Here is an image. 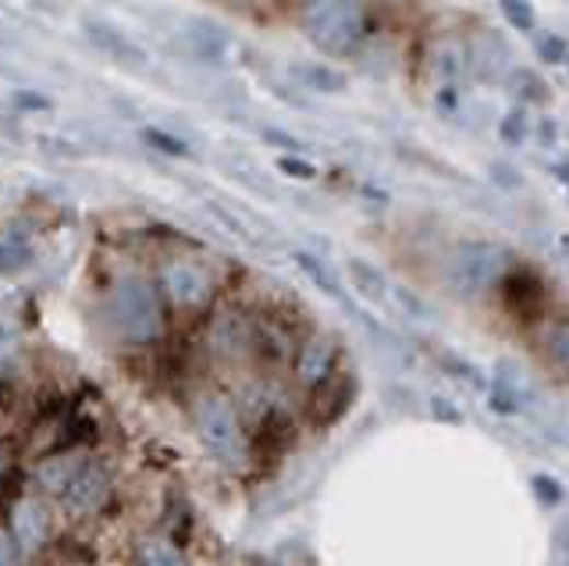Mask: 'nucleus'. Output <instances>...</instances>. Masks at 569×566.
<instances>
[{
    "mask_svg": "<svg viewBox=\"0 0 569 566\" xmlns=\"http://www.w3.org/2000/svg\"><path fill=\"white\" fill-rule=\"evenodd\" d=\"M509 274V253L499 242H463L445 264V282L452 296L477 299Z\"/></svg>",
    "mask_w": 569,
    "mask_h": 566,
    "instance_id": "f257e3e1",
    "label": "nucleus"
},
{
    "mask_svg": "<svg viewBox=\"0 0 569 566\" xmlns=\"http://www.w3.org/2000/svg\"><path fill=\"white\" fill-rule=\"evenodd\" d=\"M303 29L320 50L349 54L363 36L360 0H306Z\"/></svg>",
    "mask_w": 569,
    "mask_h": 566,
    "instance_id": "f03ea898",
    "label": "nucleus"
},
{
    "mask_svg": "<svg viewBox=\"0 0 569 566\" xmlns=\"http://www.w3.org/2000/svg\"><path fill=\"white\" fill-rule=\"evenodd\" d=\"M111 317L114 325L125 339L133 342H153L160 331H164V314H160V299H157V288L128 274L111 293Z\"/></svg>",
    "mask_w": 569,
    "mask_h": 566,
    "instance_id": "7ed1b4c3",
    "label": "nucleus"
},
{
    "mask_svg": "<svg viewBox=\"0 0 569 566\" xmlns=\"http://www.w3.org/2000/svg\"><path fill=\"white\" fill-rule=\"evenodd\" d=\"M196 428H200V439L210 453L228 463V467H242L250 449H246V431H242V420L236 414L231 399L217 396V392H207V396L196 399Z\"/></svg>",
    "mask_w": 569,
    "mask_h": 566,
    "instance_id": "20e7f679",
    "label": "nucleus"
},
{
    "mask_svg": "<svg viewBox=\"0 0 569 566\" xmlns=\"http://www.w3.org/2000/svg\"><path fill=\"white\" fill-rule=\"evenodd\" d=\"M210 274L193 260H174L164 268V293L185 310H196L210 299Z\"/></svg>",
    "mask_w": 569,
    "mask_h": 566,
    "instance_id": "39448f33",
    "label": "nucleus"
},
{
    "mask_svg": "<svg viewBox=\"0 0 569 566\" xmlns=\"http://www.w3.org/2000/svg\"><path fill=\"white\" fill-rule=\"evenodd\" d=\"M253 321L242 310H221L210 325V350L221 360H242L253 350Z\"/></svg>",
    "mask_w": 569,
    "mask_h": 566,
    "instance_id": "423d86ee",
    "label": "nucleus"
},
{
    "mask_svg": "<svg viewBox=\"0 0 569 566\" xmlns=\"http://www.w3.org/2000/svg\"><path fill=\"white\" fill-rule=\"evenodd\" d=\"M356 396V382H353V374H345V371H334L328 374L325 382L314 385V399H310V420L317 428H328L334 424L345 410H349V403H353Z\"/></svg>",
    "mask_w": 569,
    "mask_h": 566,
    "instance_id": "0eeeda50",
    "label": "nucleus"
},
{
    "mask_svg": "<svg viewBox=\"0 0 569 566\" xmlns=\"http://www.w3.org/2000/svg\"><path fill=\"white\" fill-rule=\"evenodd\" d=\"M11 534L22 545V553L47 545L50 539V510L39 499H19L11 506Z\"/></svg>",
    "mask_w": 569,
    "mask_h": 566,
    "instance_id": "6e6552de",
    "label": "nucleus"
},
{
    "mask_svg": "<svg viewBox=\"0 0 569 566\" xmlns=\"http://www.w3.org/2000/svg\"><path fill=\"white\" fill-rule=\"evenodd\" d=\"M107 496H111V477L90 463V467L76 477V485L61 496V502L71 517H86V513H96L100 506L107 502Z\"/></svg>",
    "mask_w": 569,
    "mask_h": 566,
    "instance_id": "1a4fd4ad",
    "label": "nucleus"
},
{
    "mask_svg": "<svg viewBox=\"0 0 569 566\" xmlns=\"http://www.w3.org/2000/svg\"><path fill=\"white\" fill-rule=\"evenodd\" d=\"M288 445H292V420L278 410V406H271V410L260 414V420L253 424L246 449H253L260 460H274V456H282Z\"/></svg>",
    "mask_w": 569,
    "mask_h": 566,
    "instance_id": "9d476101",
    "label": "nucleus"
},
{
    "mask_svg": "<svg viewBox=\"0 0 569 566\" xmlns=\"http://www.w3.org/2000/svg\"><path fill=\"white\" fill-rule=\"evenodd\" d=\"M334 356H339V346L328 336H317L310 339L299 350V360H296V377L303 385H320L328 374H334Z\"/></svg>",
    "mask_w": 569,
    "mask_h": 566,
    "instance_id": "9b49d317",
    "label": "nucleus"
},
{
    "mask_svg": "<svg viewBox=\"0 0 569 566\" xmlns=\"http://www.w3.org/2000/svg\"><path fill=\"white\" fill-rule=\"evenodd\" d=\"M537 353H542L551 367L569 377V317H542L534 331Z\"/></svg>",
    "mask_w": 569,
    "mask_h": 566,
    "instance_id": "f8f14e48",
    "label": "nucleus"
},
{
    "mask_svg": "<svg viewBox=\"0 0 569 566\" xmlns=\"http://www.w3.org/2000/svg\"><path fill=\"white\" fill-rule=\"evenodd\" d=\"M90 467L82 453H61V456H47L39 463V485L50 491V496H65V491L76 485V477Z\"/></svg>",
    "mask_w": 569,
    "mask_h": 566,
    "instance_id": "ddd939ff",
    "label": "nucleus"
},
{
    "mask_svg": "<svg viewBox=\"0 0 569 566\" xmlns=\"http://www.w3.org/2000/svg\"><path fill=\"white\" fill-rule=\"evenodd\" d=\"M139 563L143 566H189L185 553L164 534H150L139 542Z\"/></svg>",
    "mask_w": 569,
    "mask_h": 566,
    "instance_id": "4468645a",
    "label": "nucleus"
},
{
    "mask_svg": "<svg viewBox=\"0 0 569 566\" xmlns=\"http://www.w3.org/2000/svg\"><path fill=\"white\" fill-rule=\"evenodd\" d=\"M542 299H545V288L534 274H516V279H509V307L516 314H534L542 307Z\"/></svg>",
    "mask_w": 569,
    "mask_h": 566,
    "instance_id": "2eb2a0df",
    "label": "nucleus"
},
{
    "mask_svg": "<svg viewBox=\"0 0 569 566\" xmlns=\"http://www.w3.org/2000/svg\"><path fill=\"white\" fill-rule=\"evenodd\" d=\"M296 76L303 79V86H310L317 93H342L345 90V76H339L334 68L325 65H296Z\"/></svg>",
    "mask_w": 569,
    "mask_h": 566,
    "instance_id": "dca6fc26",
    "label": "nucleus"
},
{
    "mask_svg": "<svg viewBox=\"0 0 569 566\" xmlns=\"http://www.w3.org/2000/svg\"><path fill=\"white\" fill-rule=\"evenodd\" d=\"M349 279H353V285H356L367 299H385L388 282H385V274L377 271V268L363 264V260H349Z\"/></svg>",
    "mask_w": 569,
    "mask_h": 566,
    "instance_id": "f3484780",
    "label": "nucleus"
},
{
    "mask_svg": "<svg viewBox=\"0 0 569 566\" xmlns=\"http://www.w3.org/2000/svg\"><path fill=\"white\" fill-rule=\"evenodd\" d=\"M33 264V246L22 239H0V274H19Z\"/></svg>",
    "mask_w": 569,
    "mask_h": 566,
    "instance_id": "a211bd4d",
    "label": "nucleus"
},
{
    "mask_svg": "<svg viewBox=\"0 0 569 566\" xmlns=\"http://www.w3.org/2000/svg\"><path fill=\"white\" fill-rule=\"evenodd\" d=\"M509 82H513V93H516V97L531 100V104H548V97H551L548 86H545L542 79H537L531 68H516L513 79H509Z\"/></svg>",
    "mask_w": 569,
    "mask_h": 566,
    "instance_id": "6ab92c4d",
    "label": "nucleus"
},
{
    "mask_svg": "<svg viewBox=\"0 0 569 566\" xmlns=\"http://www.w3.org/2000/svg\"><path fill=\"white\" fill-rule=\"evenodd\" d=\"M527 133H531V118L523 107H513L499 125V136H502V143H509V147H520V143L527 139Z\"/></svg>",
    "mask_w": 569,
    "mask_h": 566,
    "instance_id": "aec40b11",
    "label": "nucleus"
},
{
    "mask_svg": "<svg viewBox=\"0 0 569 566\" xmlns=\"http://www.w3.org/2000/svg\"><path fill=\"white\" fill-rule=\"evenodd\" d=\"M502 14L509 25H516L520 33H531V29L537 25V11L531 0H502Z\"/></svg>",
    "mask_w": 569,
    "mask_h": 566,
    "instance_id": "412c9836",
    "label": "nucleus"
},
{
    "mask_svg": "<svg viewBox=\"0 0 569 566\" xmlns=\"http://www.w3.org/2000/svg\"><path fill=\"white\" fill-rule=\"evenodd\" d=\"M296 264L306 271V274H310V279L320 285V288H325V293L328 296H339V285H334V279H331V274H328V268L325 264H320V260L317 257H310V253H296Z\"/></svg>",
    "mask_w": 569,
    "mask_h": 566,
    "instance_id": "4be33fe9",
    "label": "nucleus"
},
{
    "mask_svg": "<svg viewBox=\"0 0 569 566\" xmlns=\"http://www.w3.org/2000/svg\"><path fill=\"white\" fill-rule=\"evenodd\" d=\"M143 139L150 143L153 150H164V154H171V157H185L189 154V147L179 139V136H171V133H160V128H146L143 133Z\"/></svg>",
    "mask_w": 569,
    "mask_h": 566,
    "instance_id": "5701e85b",
    "label": "nucleus"
},
{
    "mask_svg": "<svg viewBox=\"0 0 569 566\" xmlns=\"http://www.w3.org/2000/svg\"><path fill=\"white\" fill-rule=\"evenodd\" d=\"M534 47H537V57H542V61H548V65H556V61H562V57H569L566 39H562V36H556V33L537 36Z\"/></svg>",
    "mask_w": 569,
    "mask_h": 566,
    "instance_id": "b1692460",
    "label": "nucleus"
},
{
    "mask_svg": "<svg viewBox=\"0 0 569 566\" xmlns=\"http://www.w3.org/2000/svg\"><path fill=\"white\" fill-rule=\"evenodd\" d=\"M531 485H534V496L542 499L545 506H556V502L562 499V488H559V482H556V477H545V474H537Z\"/></svg>",
    "mask_w": 569,
    "mask_h": 566,
    "instance_id": "393cba45",
    "label": "nucleus"
},
{
    "mask_svg": "<svg viewBox=\"0 0 569 566\" xmlns=\"http://www.w3.org/2000/svg\"><path fill=\"white\" fill-rule=\"evenodd\" d=\"M22 545L14 542L11 531H0V566H19L22 563Z\"/></svg>",
    "mask_w": 569,
    "mask_h": 566,
    "instance_id": "a878e982",
    "label": "nucleus"
},
{
    "mask_svg": "<svg viewBox=\"0 0 569 566\" xmlns=\"http://www.w3.org/2000/svg\"><path fill=\"white\" fill-rule=\"evenodd\" d=\"M278 168L285 171L288 179H314L317 176V168L310 161H303V157H282Z\"/></svg>",
    "mask_w": 569,
    "mask_h": 566,
    "instance_id": "bb28decb",
    "label": "nucleus"
},
{
    "mask_svg": "<svg viewBox=\"0 0 569 566\" xmlns=\"http://www.w3.org/2000/svg\"><path fill=\"white\" fill-rule=\"evenodd\" d=\"M431 410L442 417V420H452V424H463V414L459 410H452L448 399H431Z\"/></svg>",
    "mask_w": 569,
    "mask_h": 566,
    "instance_id": "cd10ccee",
    "label": "nucleus"
},
{
    "mask_svg": "<svg viewBox=\"0 0 569 566\" xmlns=\"http://www.w3.org/2000/svg\"><path fill=\"white\" fill-rule=\"evenodd\" d=\"M396 296H399V303H402V307H410L417 317H424L428 314V307H424V303H420L413 293H410V288H396Z\"/></svg>",
    "mask_w": 569,
    "mask_h": 566,
    "instance_id": "c85d7f7f",
    "label": "nucleus"
},
{
    "mask_svg": "<svg viewBox=\"0 0 569 566\" xmlns=\"http://www.w3.org/2000/svg\"><path fill=\"white\" fill-rule=\"evenodd\" d=\"M542 143H556V122H542Z\"/></svg>",
    "mask_w": 569,
    "mask_h": 566,
    "instance_id": "c756f323",
    "label": "nucleus"
},
{
    "mask_svg": "<svg viewBox=\"0 0 569 566\" xmlns=\"http://www.w3.org/2000/svg\"><path fill=\"white\" fill-rule=\"evenodd\" d=\"M551 171H556V176H559V182H566V185H569V161L551 165Z\"/></svg>",
    "mask_w": 569,
    "mask_h": 566,
    "instance_id": "7c9ffc66",
    "label": "nucleus"
},
{
    "mask_svg": "<svg viewBox=\"0 0 569 566\" xmlns=\"http://www.w3.org/2000/svg\"><path fill=\"white\" fill-rule=\"evenodd\" d=\"M19 104H25V107H47V100H39V97H19Z\"/></svg>",
    "mask_w": 569,
    "mask_h": 566,
    "instance_id": "2f4dec72",
    "label": "nucleus"
},
{
    "mask_svg": "<svg viewBox=\"0 0 569 566\" xmlns=\"http://www.w3.org/2000/svg\"><path fill=\"white\" fill-rule=\"evenodd\" d=\"M566 65H569V57H566Z\"/></svg>",
    "mask_w": 569,
    "mask_h": 566,
    "instance_id": "473e14b6",
    "label": "nucleus"
}]
</instances>
